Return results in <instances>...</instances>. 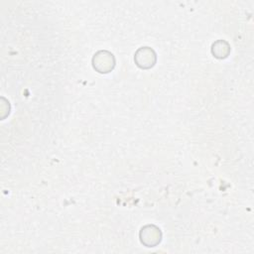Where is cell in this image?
<instances>
[{
	"instance_id": "3957f363",
	"label": "cell",
	"mask_w": 254,
	"mask_h": 254,
	"mask_svg": "<svg viewBox=\"0 0 254 254\" xmlns=\"http://www.w3.org/2000/svg\"><path fill=\"white\" fill-rule=\"evenodd\" d=\"M140 238L146 246L153 247L161 241V231L155 225H147L141 229Z\"/></svg>"
},
{
	"instance_id": "277c9868",
	"label": "cell",
	"mask_w": 254,
	"mask_h": 254,
	"mask_svg": "<svg viewBox=\"0 0 254 254\" xmlns=\"http://www.w3.org/2000/svg\"><path fill=\"white\" fill-rule=\"evenodd\" d=\"M212 54L214 55L215 58L217 59H224L228 56L229 52H230V47L228 45L227 42L225 41H217L212 45V49H211Z\"/></svg>"
},
{
	"instance_id": "6da1fadb",
	"label": "cell",
	"mask_w": 254,
	"mask_h": 254,
	"mask_svg": "<svg viewBox=\"0 0 254 254\" xmlns=\"http://www.w3.org/2000/svg\"><path fill=\"white\" fill-rule=\"evenodd\" d=\"M92 64L98 72L107 73L114 67L115 60L111 53L107 51H100L94 55Z\"/></svg>"
},
{
	"instance_id": "7a4b0ae2",
	"label": "cell",
	"mask_w": 254,
	"mask_h": 254,
	"mask_svg": "<svg viewBox=\"0 0 254 254\" xmlns=\"http://www.w3.org/2000/svg\"><path fill=\"white\" fill-rule=\"evenodd\" d=\"M134 60L139 67L150 68L156 63V54L151 48L142 47L136 52Z\"/></svg>"
}]
</instances>
